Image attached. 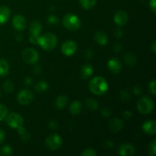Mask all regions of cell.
I'll return each mask as SVG.
<instances>
[{"mask_svg": "<svg viewBox=\"0 0 156 156\" xmlns=\"http://www.w3.org/2000/svg\"><path fill=\"white\" fill-rule=\"evenodd\" d=\"M33 99L34 94L30 90H22L18 94V101L20 105H28V104H30L33 101Z\"/></svg>", "mask_w": 156, "mask_h": 156, "instance_id": "cell-8", "label": "cell"}, {"mask_svg": "<svg viewBox=\"0 0 156 156\" xmlns=\"http://www.w3.org/2000/svg\"><path fill=\"white\" fill-rule=\"evenodd\" d=\"M47 21H48V23L50 24H51V25H55V24H58V22H59V18H57L56 15H51L48 17Z\"/></svg>", "mask_w": 156, "mask_h": 156, "instance_id": "cell-34", "label": "cell"}, {"mask_svg": "<svg viewBox=\"0 0 156 156\" xmlns=\"http://www.w3.org/2000/svg\"><path fill=\"white\" fill-rule=\"evenodd\" d=\"M118 153L122 156H132L135 153V148L129 143H123L120 146Z\"/></svg>", "mask_w": 156, "mask_h": 156, "instance_id": "cell-12", "label": "cell"}, {"mask_svg": "<svg viewBox=\"0 0 156 156\" xmlns=\"http://www.w3.org/2000/svg\"><path fill=\"white\" fill-rule=\"evenodd\" d=\"M81 155L82 156H96L97 155V152H95V150H94L93 149H85L83 152L81 153Z\"/></svg>", "mask_w": 156, "mask_h": 156, "instance_id": "cell-31", "label": "cell"}, {"mask_svg": "<svg viewBox=\"0 0 156 156\" xmlns=\"http://www.w3.org/2000/svg\"><path fill=\"white\" fill-rule=\"evenodd\" d=\"M15 38H16V39H17V40H18V41H21V40H22V39H23V37H22V36H21V34H18V35H17V36H16V37H15Z\"/></svg>", "mask_w": 156, "mask_h": 156, "instance_id": "cell-50", "label": "cell"}, {"mask_svg": "<svg viewBox=\"0 0 156 156\" xmlns=\"http://www.w3.org/2000/svg\"><path fill=\"white\" fill-rule=\"evenodd\" d=\"M89 89L93 94L96 95L103 94L108 91V84L107 81L101 76H96L93 78L90 82Z\"/></svg>", "mask_w": 156, "mask_h": 156, "instance_id": "cell-1", "label": "cell"}, {"mask_svg": "<svg viewBox=\"0 0 156 156\" xmlns=\"http://www.w3.org/2000/svg\"><path fill=\"white\" fill-rule=\"evenodd\" d=\"M48 88L49 86L47 82H44V81L37 82V83L35 85V90H36L37 92H44V91H47Z\"/></svg>", "mask_w": 156, "mask_h": 156, "instance_id": "cell-27", "label": "cell"}, {"mask_svg": "<svg viewBox=\"0 0 156 156\" xmlns=\"http://www.w3.org/2000/svg\"><path fill=\"white\" fill-rule=\"evenodd\" d=\"M42 30V24L39 21H33L30 25V31L33 34H40Z\"/></svg>", "mask_w": 156, "mask_h": 156, "instance_id": "cell-22", "label": "cell"}, {"mask_svg": "<svg viewBox=\"0 0 156 156\" xmlns=\"http://www.w3.org/2000/svg\"><path fill=\"white\" fill-rule=\"evenodd\" d=\"M67 103H68V98L66 96L60 95L56 98V101H55V107L57 109H63L66 106Z\"/></svg>", "mask_w": 156, "mask_h": 156, "instance_id": "cell-20", "label": "cell"}, {"mask_svg": "<svg viewBox=\"0 0 156 156\" xmlns=\"http://www.w3.org/2000/svg\"><path fill=\"white\" fill-rule=\"evenodd\" d=\"M11 15V11L7 6H0V24L8 21Z\"/></svg>", "mask_w": 156, "mask_h": 156, "instance_id": "cell-16", "label": "cell"}, {"mask_svg": "<svg viewBox=\"0 0 156 156\" xmlns=\"http://www.w3.org/2000/svg\"><path fill=\"white\" fill-rule=\"evenodd\" d=\"M5 137V132L2 130V129H0V145L4 142Z\"/></svg>", "mask_w": 156, "mask_h": 156, "instance_id": "cell-44", "label": "cell"}, {"mask_svg": "<svg viewBox=\"0 0 156 156\" xmlns=\"http://www.w3.org/2000/svg\"><path fill=\"white\" fill-rule=\"evenodd\" d=\"M34 73L37 75H39L42 73V68L40 66H35L34 68Z\"/></svg>", "mask_w": 156, "mask_h": 156, "instance_id": "cell-42", "label": "cell"}, {"mask_svg": "<svg viewBox=\"0 0 156 156\" xmlns=\"http://www.w3.org/2000/svg\"><path fill=\"white\" fill-rule=\"evenodd\" d=\"M152 51H153V53H155V52H156V43H155V41H154V42L152 43Z\"/></svg>", "mask_w": 156, "mask_h": 156, "instance_id": "cell-48", "label": "cell"}, {"mask_svg": "<svg viewBox=\"0 0 156 156\" xmlns=\"http://www.w3.org/2000/svg\"><path fill=\"white\" fill-rule=\"evenodd\" d=\"M137 108L142 114H149L153 111L154 103L150 98L144 96L139 100Z\"/></svg>", "mask_w": 156, "mask_h": 156, "instance_id": "cell-4", "label": "cell"}, {"mask_svg": "<svg viewBox=\"0 0 156 156\" xmlns=\"http://www.w3.org/2000/svg\"><path fill=\"white\" fill-rule=\"evenodd\" d=\"M3 88L6 93H12L14 90V84L11 80H7L3 85Z\"/></svg>", "mask_w": 156, "mask_h": 156, "instance_id": "cell-28", "label": "cell"}, {"mask_svg": "<svg viewBox=\"0 0 156 156\" xmlns=\"http://www.w3.org/2000/svg\"><path fill=\"white\" fill-rule=\"evenodd\" d=\"M24 83L26 85H30L32 83V79L30 77H27L24 79Z\"/></svg>", "mask_w": 156, "mask_h": 156, "instance_id": "cell-47", "label": "cell"}, {"mask_svg": "<svg viewBox=\"0 0 156 156\" xmlns=\"http://www.w3.org/2000/svg\"><path fill=\"white\" fill-rule=\"evenodd\" d=\"M17 130H18V134H19V136H21V140H22L23 141H28V140H30V134H29L28 132L26 130L25 128L23 126V125L22 126H19L18 128H17Z\"/></svg>", "mask_w": 156, "mask_h": 156, "instance_id": "cell-24", "label": "cell"}, {"mask_svg": "<svg viewBox=\"0 0 156 156\" xmlns=\"http://www.w3.org/2000/svg\"><path fill=\"white\" fill-rule=\"evenodd\" d=\"M48 125H49V127L51 128V129H57V128H58L57 122H56V120H50V122H49Z\"/></svg>", "mask_w": 156, "mask_h": 156, "instance_id": "cell-37", "label": "cell"}, {"mask_svg": "<svg viewBox=\"0 0 156 156\" xmlns=\"http://www.w3.org/2000/svg\"><path fill=\"white\" fill-rule=\"evenodd\" d=\"M12 24L17 30H24L27 25V23L24 16L21 15H16L12 19Z\"/></svg>", "mask_w": 156, "mask_h": 156, "instance_id": "cell-10", "label": "cell"}, {"mask_svg": "<svg viewBox=\"0 0 156 156\" xmlns=\"http://www.w3.org/2000/svg\"><path fill=\"white\" fill-rule=\"evenodd\" d=\"M123 118L125 119V120H129V119L132 117L133 114H132V112H130L129 111H126L123 112Z\"/></svg>", "mask_w": 156, "mask_h": 156, "instance_id": "cell-40", "label": "cell"}, {"mask_svg": "<svg viewBox=\"0 0 156 156\" xmlns=\"http://www.w3.org/2000/svg\"><path fill=\"white\" fill-rule=\"evenodd\" d=\"M9 72V65L4 59H0V76H5Z\"/></svg>", "mask_w": 156, "mask_h": 156, "instance_id": "cell-23", "label": "cell"}, {"mask_svg": "<svg viewBox=\"0 0 156 156\" xmlns=\"http://www.w3.org/2000/svg\"><path fill=\"white\" fill-rule=\"evenodd\" d=\"M149 154L151 156H155L156 154V140H154L149 146Z\"/></svg>", "mask_w": 156, "mask_h": 156, "instance_id": "cell-33", "label": "cell"}, {"mask_svg": "<svg viewBox=\"0 0 156 156\" xmlns=\"http://www.w3.org/2000/svg\"><path fill=\"white\" fill-rule=\"evenodd\" d=\"M39 45L44 50H52L57 45V38L53 34L47 33L40 37Z\"/></svg>", "mask_w": 156, "mask_h": 156, "instance_id": "cell-2", "label": "cell"}, {"mask_svg": "<svg viewBox=\"0 0 156 156\" xmlns=\"http://www.w3.org/2000/svg\"><path fill=\"white\" fill-rule=\"evenodd\" d=\"M62 53L66 56H72L77 50V44L72 41H67L62 44L61 47Z\"/></svg>", "mask_w": 156, "mask_h": 156, "instance_id": "cell-9", "label": "cell"}, {"mask_svg": "<svg viewBox=\"0 0 156 156\" xmlns=\"http://www.w3.org/2000/svg\"><path fill=\"white\" fill-rule=\"evenodd\" d=\"M8 114V108L5 105L0 104V121L3 120Z\"/></svg>", "mask_w": 156, "mask_h": 156, "instance_id": "cell-32", "label": "cell"}, {"mask_svg": "<svg viewBox=\"0 0 156 156\" xmlns=\"http://www.w3.org/2000/svg\"><path fill=\"white\" fill-rule=\"evenodd\" d=\"M120 98H121V100L124 102L129 101V100H130V98H131L130 94H129L128 91H125V90L120 91Z\"/></svg>", "mask_w": 156, "mask_h": 156, "instance_id": "cell-30", "label": "cell"}, {"mask_svg": "<svg viewBox=\"0 0 156 156\" xmlns=\"http://www.w3.org/2000/svg\"><path fill=\"white\" fill-rule=\"evenodd\" d=\"M5 118L6 123L13 129H17L19 126H22L24 123V119L20 114L17 113H11L6 115Z\"/></svg>", "mask_w": 156, "mask_h": 156, "instance_id": "cell-5", "label": "cell"}, {"mask_svg": "<svg viewBox=\"0 0 156 156\" xmlns=\"http://www.w3.org/2000/svg\"><path fill=\"white\" fill-rule=\"evenodd\" d=\"M22 59L26 63L34 64L37 62L38 59H39V54L34 49H26L22 53Z\"/></svg>", "mask_w": 156, "mask_h": 156, "instance_id": "cell-7", "label": "cell"}, {"mask_svg": "<svg viewBox=\"0 0 156 156\" xmlns=\"http://www.w3.org/2000/svg\"><path fill=\"white\" fill-rule=\"evenodd\" d=\"M149 91L152 95H155L156 87H155V80H152L149 85Z\"/></svg>", "mask_w": 156, "mask_h": 156, "instance_id": "cell-35", "label": "cell"}, {"mask_svg": "<svg viewBox=\"0 0 156 156\" xmlns=\"http://www.w3.org/2000/svg\"><path fill=\"white\" fill-rule=\"evenodd\" d=\"M133 92L136 95H140L142 94V88L140 85H136L133 88Z\"/></svg>", "mask_w": 156, "mask_h": 156, "instance_id": "cell-39", "label": "cell"}, {"mask_svg": "<svg viewBox=\"0 0 156 156\" xmlns=\"http://www.w3.org/2000/svg\"><path fill=\"white\" fill-rule=\"evenodd\" d=\"M114 22L118 26H123L126 24L128 21L127 14L123 11H118L116 12L114 17Z\"/></svg>", "mask_w": 156, "mask_h": 156, "instance_id": "cell-13", "label": "cell"}, {"mask_svg": "<svg viewBox=\"0 0 156 156\" xmlns=\"http://www.w3.org/2000/svg\"><path fill=\"white\" fill-rule=\"evenodd\" d=\"M0 95H1V92H0Z\"/></svg>", "mask_w": 156, "mask_h": 156, "instance_id": "cell-51", "label": "cell"}, {"mask_svg": "<svg viewBox=\"0 0 156 156\" xmlns=\"http://www.w3.org/2000/svg\"><path fill=\"white\" fill-rule=\"evenodd\" d=\"M94 39L99 45L105 46L108 43V36H107L106 33L104 31H98L95 34Z\"/></svg>", "mask_w": 156, "mask_h": 156, "instance_id": "cell-18", "label": "cell"}, {"mask_svg": "<svg viewBox=\"0 0 156 156\" xmlns=\"http://www.w3.org/2000/svg\"><path fill=\"white\" fill-rule=\"evenodd\" d=\"M101 114L105 117H110L111 116V111L109 110H108L107 108H104L101 111Z\"/></svg>", "mask_w": 156, "mask_h": 156, "instance_id": "cell-43", "label": "cell"}, {"mask_svg": "<svg viewBox=\"0 0 156 156\" xmlns=\"http://www.w3.org/2000/svg\"><path fill=\"white\" fill-rule=\"evenodd\" d=\"M149 7H150L151 10L155 13L156 12V0H150L149 2Z\"/></svg>", "mask_w": 156, "mask_h": 156, "instance_id": "cell-38", "label": "cell"}, {"mask_svg": "<svg viewBox=\"0 0 156 156\" xmlns=\"http://www.w3.org/2000/svg\"><path fill=\"white\" fill-rule=\"evenodd\" d=\"M93 73V67L89 64H86V65L83 66L81 69L80 75L81 77L84 79H87L91 76Z\"/></svg>", "mask_w": 156, "mask_h": 156, "instance_id": "cell-17", "label": "cell"}, {"mask_svg": "<svg viewBox=\"0 0 156 156\" xmlns=\"http://www.w3.org/2000/svg\"><path fill=\"white\" fill-rule=\"evenodd\" d=\"M122 50V45L120 43H116L114 46V50L116 53H119V52L121 51Z\"/></svg>", "mask_w": 156, "mask_h": 156, "instance_id": "cell-41", "label": "cell"}, {"mask_svg": "<svg viewBox=\"0 0 156 156\" xmlns=\"http://www.w3.org/2000/svg\"><path fill=\"white\" fill-rule=\"evenodd\" d=\"M86 107L88 108V109H89L90 111H95L98 108V104L97 101L94 98H88L86 100Z\"/></svg>", "mask_w": 156, "mask_h": 156, "instance_id": "cell-26", "label": "cell"}, {"mask_svg": "<svg viewBox=\"0 0 156 156\" xmlns=\"http://www.w3.org/2000/svg\"><path fill=\"white\" fill-rule=\"evenodd\" d=\"M64 27L70 30H79L81 26V22L78 16L73 14H67L62 20Z\"/></svg>", "mask_w": 156, "mask_h": 156, "instance_id": "cell-3", "label": "cell"}, {"mask_svg": "<svg viewBox=\"0 0 156 156\" xmlns=\"http://www.w3.org/2000/svg\"><path fill=\"white\" fill-rule=\"evenodd\" d=\"M109 127L111 130L114 133H118L123 129V123L120 118H114L111 120L109 123Z\"/></svg>", "mask_w": 156, "mask_h": 156, "instance_id": "cell-14", "label": "cell"}, {"mask_svg": "<svg viewBox=\"0 0 156 156\" xmlns=\"http://www.w3.org/2000/svg\"><path fill=\"white\" fill-rule=\"evenodd\" d=\"M39 38L40 36L38 34H31L30 36V41L33 44H39Z\"/></svg>", "mask_w": 156, "mask_h": 156, "instance_id": "cell-36", "label": "cell"}, {"mask_svg": "<svg viewBox=\"0 0 156 156\" xmlns=\"http://www.w3.org/2000/svg\"><path fill=\"white\" fill-rule=\"evenodd\" d=\"M80 4L85 9H91L96 5L97 0H79Z\"/></svg>", "mask_w": 156, "mask_h": 156, "instance_id": "cell-25", "label": "cell"}, {"mask_svg": "<svg viewBox=\"0 0 156 156\" xmlns=\"http://www.w3.org/2000/svg\"><path fill=\"white\" fill-rule=\"evenodd\" d=\"M107 146L109 148L113 147V146H114V143H113L112 141H108L107 142Z\"/></svg>", "mask_w": 156, "mask_h": 156, "instance_id": "cell-49", "label": "cell"}, {"mask_svg": "<svg viewBox=\"0 0 156 156\" xmlns=\"http://www.w3.org/2000/svg\"><path fill=\"white\" fill-rule=\"evenodd\" d=\"M69 111L73 115H78L82 111V103L79 101H74L69 107Z\"/></svg>", "mask_w": 156, "mask_h": 156, "instance_id": "cell-19", "label": "cell"}, {"mask_svg": "<svg viewBox=\"0 0 156 156\" xmlns=\"http://www.w3.org/2000/svg\"><path fill=\"white\" fill-rule=\"evenodd\" d=\"M13 152L12 149L9 146H5L0 149V155L1 156H9L12 155Z\"/></svg>", "mask_w": 156, "mask_h": 156, "instance_id": "cell-29", "label": "cell"}, {"mask_svg": "<svg viewBox=\"0 0 156 156\" xmlns=\"http://www.w3.org/2000/svg\"><path fill=\"white\" fill-rule=\"evenodd\" d=\"M115 36L117 37H118V38L121 37L123 36V31H122L121 29L118 28V29H117V30H116Z\"/></svg>", "mask_w": 156, "mask_h": 156, "instance_id": "cell-45", "label": "cell"}, {"mask_svg": "<svg viewBox=\"0 0 156 156\" xmlns=\"http://www.w3.org/2000/svg\"><path fill=\"white\" fill-rule=\"evenodd\" d=\"M62 140L60 136L58 134H52L47 138L45 141V146L48 149L51 151H55L59 149L62 146Z\"/></svg>", "mask_w": 156, "mask_h": 156, "instance_id": "cell-6", "label": "cell"}, {"mask_svg": "<svg viewBox=\"0 0 156 156\" xmlns=\"http://www.w3.org/2000/svg\"><path fill=\"white\" fill-rule=\"evenodd\" d=\"M85 56H86L87 59H91L93 56V53L91 50H88L85 53Z\"/></svg>", "mask_w": 156, "mask_h": 156, "instance_id": "cell-46", "label": "cell"}, {"mask_svg": "<svg viewBox=\"0 0 156 156\" xmlns=\"http://www.w3.org/2000/svg\"><path fill=\"white\" fill-rule=\"evenodd\" d=\"M124 60L125 62L128 66H135L137 62L136 57L135 56V55L129 53V52H128V53H126L124 55Z\"/></svg>", "mask_w": 156, "mask_h": 156, "instance_id": "cell-21", "label": "cell"}, {"mask_svg": "<svg viewBox=\"0 0 156 156\" xmlns=\"http://www.w3.org/2000/svg\"><path fill=\"white\" fill-rule=\"evenodd\" d=\"M143 129L146 133L153 135L156 133V123L155 120H149L143 123Z\"/></svg>", "mask_w": 156, "mask_h": 156, "instance_id": "cell-15", "label": "cell"}, {"mask_svg": "<svg viewBox=\"0 0 156 156\" xmlns=\"http://www.w3.org/2000/svg\"><path fill=\"white\" fill-rule=\"evenodd\" d=\"M108 66L111 73H114V74H117V73L121 71L122 64L121 62L117 58H113V59L109 60Z\"/></svg>", "mask_w": 156, "mask_h": 156, "instance_id": "cell-11", "label": "cell"}]
</instances>
